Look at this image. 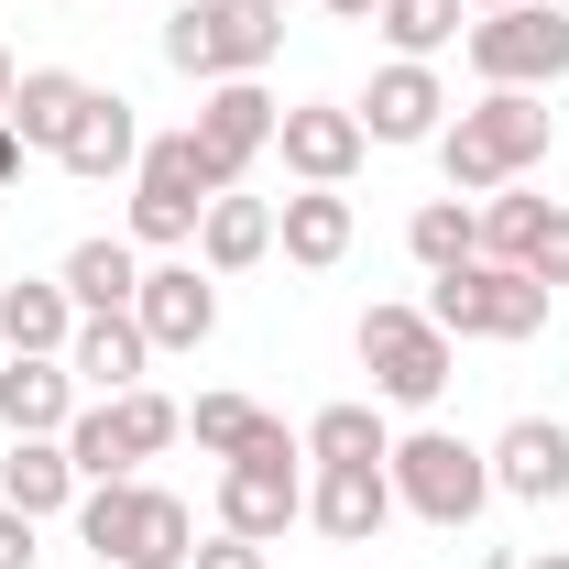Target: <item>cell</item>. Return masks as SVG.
<instances>
[{
    "label": "cell",
    "instance_id": "cell-1",
    "mask_svg": "<svg viewBox=\"0 0 569 569\" xmlns=\"http://www.w3.org/2000/svg\"><path fill=\"white\" fill-rule=\"evenodd\" d=\"M548 142H559V110L537 88H482L438 132V176H449V198H493V187H515V176L548 164Z\"/></svg>",
    "mask_w": 569,
    "mask_h": 569
},
{
    "label": "cell",
    "instance_id": "cell-2",
    "mask_svg": "<svg viewBox=\"0 0 569 569\" xmlns=\"http://www.w3.org/2000/svg\"><path fill=\"white\" fill-rule=\"evenodd\" d=\"M77 548H99V569H187L198 559V515L164 482H88L77 493Z\"/></svg>",
    "mask_w": 569,
    "mask_h": 569
},
{
    "label": "cell",
    "instance_id": "cell-3",
    "mask_svg": "<svg viewBox=\"0 0 569 569\" xmlns=\"http://www.w3.org/2000/svg\"><path fill=\"white\" fill-rule=\"evenodd\" d=\"M351 351H361V372H372V406H406V417H427V406L449 395V372H460V340H449L427 307H361Z\"/></svg>",
    "mask_w": 569,
    "mask_h": 569
},
{
    "label": "cell",
    "instance_id": "cell-4",
    "mask_svg": "<svg viewBox=\"0 0 569 569\" xmlns=\"http://www.w3.org/2000/svg\"><path fill=\"white\" fill-rule=\"evenodd\" d=\"M284 56V0H187L164 22V67L219 88V77H263Z\"/></svg>",
    "mask_w": 569,
    "mask_h": 569
},
{
    "label": "cell",
    "instance_id": "cell-5",
    "mask_svg": "<svg viewBox=\"0 0 569 569\" xmlns=\"http://www.w3.org/2000/svg\"><path fill=\"white\" fill-rule=\"evenodd\" d=\"M209 198H230V176L198 153V132H153L132 164V252H187Z\"/></svg>",
    "mask_w": 569,
    "mask_h": 569
},
{
    "label": "cell",
    "instance_id": "cell-6",
    "mask_svg": "<svg viewBox=\"0 0 569 569\" xmlns=\"http://www.w3.org/2000/svg\"><path fill=\"white\" fill-rule=\"evenodd\" d=\"M176 438H187V406L132 383V395H88L67 417V460H77V482H132L142 460H164Z\"/></svg>",
    "mask_w": 569,
    "mask_h": 569
},
{
    "label": "cell",
    "instance_id": "cell-7",
    "mask_svg": "<svg viewBox=\"0 0 569 569\" xmlns=\"http://www.w3.org/2000/svg\"><path fill=\"white\" fill-rule=\"evenodd\" d=\"M395 515H417V526H438V537H460L482 503H493V460L460 438V427H417V438H395Z\"/></svg>",
    "mask_w": 569,
    "mask_h": 569
},
{
    "label": "cell",
    "instance_id": "cell-8",
    "mask_svg": "<svg viewBox=\"0 0 569 569\" xmlns=\"http://www.w3.org/2000/svg\"><path fill=\"white\" fill-rule=\"evenodd\" d=\"M427 318L449 329V340H537L548 329V284L526 274V263H460V274H427Z\"/></svg>",
    "mask_w": 569,
    "mask_h": 569
},
{
    "label": "cell",
    "instance_id": "cell-9",
    "mask_svg": "<svg viewBox=\"0 0 569 569\" xmlns=\"http://www.w3.org/2000/svg\"><path fill=\"white\" fill-rule=\"evenodd\" d=\"M460 56H471V77L482 88H559L569 77V11L559 0H515V11H482L471 33H460Z\"/></svg>",
    "mask_w": 569,
    "mask_h": 569
},
{
    "label": "cell",
    "instance_id": "cell-10",
    "mask_svg": "<svg viewBox=\"0 0 569 569\" xmlns=\"http://www.w3.org/2000/svg\"><path fill=\"white\" fill-rule=\"evenodd\" d=\"M274 121H284V110H274L263 77H219V88H198V121H187V132H198V153L241 187V176L274 153Z\"/></svg>",
    "mask_w": 569,
    "mask_h": 569
},
{
    "label": "cell",
    "instance_id": "cell-11",
    "mask_svg": "<svg viewBox=\"0 0 569 569\" xmlns=\"http://www.w3.org/2000/svg\"><path fill=\"white\" fill-rule=\"evenodd\" d=\"M274 153H284L296 187H351L361 153H372V132H361L351 99H296V110L274 121Z\"/></svg>",
    "mask_w": 569,
    "mask_h": 569
},
{
    "label": "cell",
    "instance_id": "cell-12",
    "mask_svg": "<svg viewBox=\"0 0 569 569\" xmlns=\"http://www.w3.org/2000/svg\"><path fill=\"white\" fill-rule=\"evenodd\" d=\"M132 318H142V340H153V351H209V329H219V274H209V263H142Z\"/></svg>",
    "mask_w": 569,
    "mask_h": 569
},
{
    "label": "cell",
    "instance_id": "cell-13",
    "mask_svg": "<svg viewBox=\"0 0 569 569\" xmlns=\"http://www.w3.org/2000/svg\"><path fill=\"white\" fill-rule=\"evenodd\" d=\"M296 515H307V471H296V460H219V526H230V537L274 548Z\"/></svg>",
    "mask_w": 569,
    "mask_h": 569
},
{
    "label": "cell",
    "instance_id": "cell-14",
    "mask_svg": "<svg viewBox=\"0 0 569 569\" xmlns=\"http://www.w3.org/2000/svg\"><path fill=\"white\" fill-rule=\"evenodd\" d=\"M351 110H361L372 142H438V132H449V88H438V67H417V56L372 67V88H361Z\"/></svg>",
    "mask_w": 569,
    "mask_h": 569
},
{
    "label": "cell",
    "instance_id": "cell-15",
    "mask_svg": "<svg viewBox=\"0 0 569 569\" xmlns=\"http://www.w3.org/2000/svg\"><path fill=\"white\" fill-rule=\"evenodd\" d=\"M77 406L88 395H77L67 351H11L0 361V438H67Z\"/></svg>",
    "mask_w": 569,
    "mask_h": 569
},
{
    "label": "cell",
    "instance_id": "cell-16",
    "mask_svg": "<svg viewBox=\"0 0 569 569\" xmlns=\"http://www.w3.org/2000/svg\"><path fill=\"white\" fill-rule=\"evenodd\" d=\"M307 526H318V537H340V548H372V537L395 526V471H383V460L318 471V482H307Z\"/></svg>",
    "mask_w": 569,
    "mask_h": 569
},
{
    "label": "cell",
    "instance_id": "cell-17",
    "mask_svg": "<svg viewBox=\"0 0 569 569\" xmlns=\"http://www.w3.org/2000/svg\"><path fill=\"white\" fill-rule=\"evenodd\" d=\"M482 460H493V493L503 503H559L569 493V427L559 417H515Z\"/></svg>",
    "mask_w": 569,
    "mask_h": 569
},
{
    "label": "cell",
    "instance_id": "cell-18",
    "mask_svg": "<svg viewBox=\"0 0 569 569\" xmlns=\"http://www.w3.org/2000/svg\"><path fill=\"white\" fill-rule=\"evenodd\" d=\"M187 438H198L209 460H307V438L284 417H263L252 395H198V406H187Z\"/></svg>",
    "mask_w": 569,
    "mask_h": 569
},
{
    "label": "cell",
    "instance_id": "cell-19",
    "mask_svg": "<svg viewBox=\"0 0 569 569\" xmlns=\"http://www.w3.org/2000/svg\"><path fill=\"white\" fill-rule=\"evenodd\" d=\"M351 241H361V219L340 187H296L274 209V252L296 263V274H329V263H351Z\"/></svg>",
    "mask_w": 569,
    "mask_h": 569
},
{
    "label": "cell",
    "instance_id": "cell-20",
    "mask_svg": "<svg viewBox=\"0 0 569 569\" xmlns=\"http://www.w3.org/2000/svg\"><path fill=\"white\" fill-rule=\"evenodd\" d=\"M142 361H153V340H142V318H132V307H99V318H77V340H67L77 395H132V383H142Z\"/></svg>",
    "mask_w": 569,
    "mask_h": 569
},
{
    "label": "cell",
    "instance_id": "cell-21",
    "mask_svg": "<svg viewBox=\"0 0 569 569\" xmlns=\"http://www.w3.org/2000/svg\"><path fill=\"white\" fill-rule=\"evenodd\" d=\"M67 176H88V187H110V176H132L142 164V121H132V99L121 88H88V110H77V132L67 153H56Z\"/></svg>",
    "mask_w": 569,
    "mask_h": 569
},
{
    "label": "cell",
    "instance_id": "cell-22",
    "mask_svg": "<svg viewBox=\"0 0 569 569\" xmlns=\"http://www.w3.org/2000/svg\"><path fill=\"white\" fill-rule=\"evenodd\" d=\"M77 110H88V77L77 67H22L11 77V132H22V153H67V132H77Z\"/></svg>",
    "mask_w": 569,
    "mask_h": 569
},
{
    "label": "cell",
    "instance_id": "cell-23",
    "mask_svg": "<svg viewBox=\"0 0 569 569\" xmlns=\"http://www.w3.org/2000/svg\"><path fill=\"white\" fill-rule=\"evenodd\" d=\"M77 460H67V438H11V460H0V503H22L33 526L44 515H77Z\"/></svg>",
    "mask_w": 569,
    "mask_h": 569
},
{
    "label": "cell",
    "instance_id": "cell-24",
    "mask_svg": "<svg viewBox=\"0 0 569 569\" xmlns=\"http://www.w3.org/2000/svg\"><path fill=\"white\" fill-rule=\"evenodd\" d=\"M263 252H274V198H252V187L209 198V219H198V263H209V274H252Z\"/></svg>",
    "mask_w": 569,
    "mask_h": 569
},
{
    "label": "cell",
    "instance_id": "cell-25",
    "mask_svg": "<svg viewBox=\"0 0 569 569\" xmlns=\"http://www.w3.org/2000/svg\"><path fill=\"white\" fill-rule=\"evenodd\" d=\"M67 340H77V296L56 274L0 284V351H67Z\"/></svg>",
    "mask_w": 569,
    "mask_h": 569
},
{
    "label": "cell",
    "instance_id": "cell-26",
    "mask_svg": "<svg viewBox=\"0 0 569 569\" xmlns=\"http://www.w3.org/2000/svg\"><path fill=\"white\" fill-rule=\"evenodd\" d=\"M307 460H318V471H351V460H395V427H383V406H361V395L318 406V417H307Z\"/></svg>",
    "mask_w": 569,
    "mask_h": 569
},
{
    "label": "cell",
    "instance_id": "cell-27",
    "mask_svg": "<svg viewBox=\"0 0 569 569\" xmlns=\"http://www.w3.org/2000/svg\"><path fill=\"white\" fill-rule=\"evenodd\" d=\"M56 284L77 296V318H99V307H132V284H142V252L99 230V241H77L67 263H56Z\"/></svg>",
    "mask_w": 569,
    "mask_h": 569
},
{
    "label": "cell",
    "instance_id": "cell-28",
    "mask_svg": "<svg viewBox=\"0 0 569 569\" xmlns=\"http://www.w3.org/2000/svg\"><path fill=\"white\" fill-rule=\"evenodd\" d=\"M406 252H417L427 274H460V263L482 252V198H427V209L406 219Z\"/></svg>",
    "mask_w": 569,
    "mask_h": 569
},
{
    "label": "cell",
    "instance_id": "cell-29",
    "mask_svg": "<svg viewBox=\"0 0 569 569\" xmlns=\"http://www.w3.org/2000/svg\"><path fill=\"white\" fill-rule=\"evenodd\" d=\"M372 33H383L395 56L438 67V56H449V44L471 33V11H460V0H383V11H372Z\"/></svg>",
    "mask_w": 569,
    "mask_h": 569
},
{
    "label": "cell",
    "instance_id": "cell-30",
    "mask_svg": "<svg viewBox=\"0 0 569 569\" xmlns=\"http://www.w3.org/2000/svg\"><path fill=\"white\" fill-rule=\"evenodd\" d=\"M548 230V198H526V176L482 198V263H526V241Z\"/></svg>",
    "mask_w": 569,
    "mask_h": 569
},
{
    "label": "cell",
    "instance_id": "cell-31",
    "mask_svg": "<svg viewBox=\"0 0 569 569\" xmlns=\"http://www.w3.org/2000/svg\"><path fill=\"white\" fill-rule=\"evenodd\" d=\"M526 274L548 284V296H559V284H569V209H559V198H548V230L526 241Z\"/></svg>",
    "mask_w": 569,
    "mask_h": 569
},
{
    "label": "cell",
    "instance_id": "cell-32",
    "mask_svg": "<svg viewBox=\"0 0 569 569\" xmlns=\"http://www.w3.org/2000/svg\"><path fill=\"white\" fill-rule=\"evenodd\" d=\"M187 569H274V548H252V537L219 526V537H198V559H187Z\"/></svg>",
    "mask_w": 569,
    "mask_h": 569
},
{
    "label": "cell",
    "instance_id": "cell-33",
    "mask_svg": "<svg viewBox=\"0 0 569 569\" xmlns=\"http://www.w3.org/2000/svg\"><path fill=\"white\" fill-rule=\"evenodd\" d=\"M0 569H33V515L22 503H0Z\"/></svg>",
    "mask_w": 569,
    "mask_h": 569
},
{
    "label": "cell",
    "instance_id": "cell-34",
    "mask_svg": "<svg viewBox=\"0 0 569 569\" xmlns=\"http://www.w3.org/2000/svg\"><path fill=\"white\" fill-rule=\"evenodd\" d=\"M22 164H33V153H22V132H11V121H0V187H22Z\"/></svg>",
    "mask_w": 569,
    "mask_h": 569
},
{
    "label": "cell",
    "instance_id": "cell-35",
    "mask_svg": "<svg viewBox=\"0 0 569 569\" xmlns=\"http://www.w3.org/2000/svg\"><path fill=\"white\" fill-rule=\"evenodd\" d=\"M318 11H329V22H372L383 0H318Z\"/></svg>",
    "mask_w": 569,
    "mask_h": 569
},
{
    "label": "cell",
    "instance_id": "cell-36",
    "mask_svg": "<svg viewBox=\"0 0 569 569\" xmlns=\"http://www.w3.org/2000/svg\"><path fill=\"white\" fill-rule=\"evenodd\" d=\"M526 569H569V548H537V559H526Z\"/></svg>",
    "mask_w": 569,
    "mask_h": 569
},
{
    "label": "cell",
    "instance_id": "cell-37",
    "mask_svg": "<svg viewBox=\"0 0 569 569\" xmlns=\"http://www.w3.org/2000/svg\"><path fill=\"white\" fill-rule=\"evenodd\" d=\"M460 11H515V0H460Z\"/></svg>",
    "mask_w": 569,
    "mask_h": 569
},
{
    "label": "cell",
    "instance_id": "cell-38",
    "mask_svg": "<svg viewBox=\"0 0 569 569\" xmlns=\"http://www.w3.org/2000/svg\"><path fill=\"white\" fill-rule=\"evenodd\" d=\"M0 110H11V56H0Z\"/></svg>",
    "mask_w": 569,
    "mask_h": 569
},
{
    "label": "cell",
    "instance_id": "cell-39",
    "mask_svg": "<svg viewBox=\"0 0 569 569\" xmlns=\"http://www.w3.org/2000/svg\"><path fill=\"white\" fill-rule=\"evenodd\" d=\"M0 361H11V351H0Z\"/></svg>",
    "mask_w": 569,
    "mask_h": 569
}]
</instances>
